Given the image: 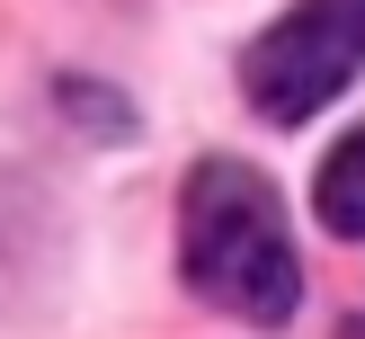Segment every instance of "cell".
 <instances>
[{"instance_id":"3957f363","label":"cell","mask_w":365,"mask_h":339,"mask_svg":"<svg viewBox=\"0 0 365 339\" xmlns=\"http://www.w3.org/2000/svg\"><path fill=\"white\" fill-rule=\"evenodd\" d=\"M312 206H321V223H330V232L365 241V125H356L348 143H339L330 161H321V178H312Z\"/></svg>"},{"instance_id":"6da1fadb","label":"cell","mask_w":365,"mask_h":339,"mask_svg":"<svg viewBox=\"0 0 365 339\" xmlns=\"http://www.w3.org/2000/svg\"><path fill=\"white\" fill-rule=\"evenodd\" d=\"M178 268L205 303L259 321V330L294 321V303H303V268H294V241H285L277 188L250 161H196L187 196H178Z\"/></svg>"},{"instance_id":"7a4b0ae2","label":"cell","mask_w":365,"mask_h":339,"mask_svg":"<svg viewBox=\"0 0 365 339\" xmlns=\"http://www.w3.org/2000/svg\"><path fill=\"white\" fill-rule=\"evenodd\" d=\"M365 71V0H294L241 54V89L267 125H303Z\"/></svg>"},{"instance_id":"277c9868","label":"cell","mask_w":365,"mask_h":339,"mask_svg":"<svg viewBox=\"0 0 365 339\" xmlns=\"http://www.w3.org/2000/svg\"><path fill=\"white\" fill-rule=\"evenodd\" d=\"M348 339H365V330H348Z\"/></svg>"}]
</instances>
